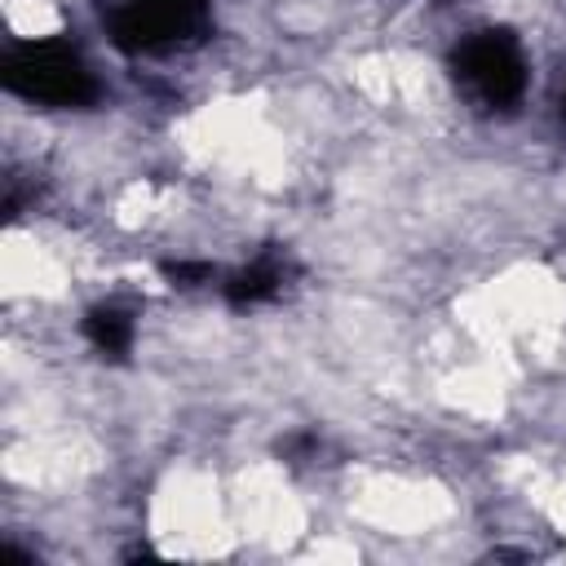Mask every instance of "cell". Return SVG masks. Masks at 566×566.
I'll return each instance as SVG.
<instances>
[{"mask_svg": "<svg viewBox=\"0 0 566 566\" xmlns=\"http://www.w3.org/2000/svg\"><path fill=\"white\" fill-rule=\"evenodd\" d=\"M84 336H88V345H93L97 354L119 358V354H128V345H133V314L119 310V305H97V310H88V318H84Z\"/></svg>", "mask_w": 566, "mask_h": 566, "instance_id": "obj_5", "label": "cell"}, {"mask_svg": "<svg viewBox=\"0 0 566 566\" xmlns=\"http://www.w3.org/2000/svg\"><path fill=\"white\" fill-rule=\"evenodd\" d=\"M283 287H287V261H283V256H256L252 265H243L239 274H230L226 301H230L234 310H252V305L279 301Z\"/></svg>", "mask_w": 566, "mask_h": 566, "instance_id": "obj_4", "label": "cell"}, {"mask_svg": "<svg viewBox=\"0 0 566 566\" xmlns=\"http://www.w3.org/2000/svg\"><path fill=\"white\" fill-rule=\"evenodd\" d=\"M208 27V0H119L111 13V40L128 53L172 49Z\"/></svg>", "mask_w": 566, "mask_h": 566, "instance_id": "obj_3", "label": "cell"}, {"mask_svg": "<svg viewBox=\"0 0 566 566\" xmlns=\"http://www.w3.org/2000/svg\"><path fill=\"white\" fill-rule=\"evenodd\" d=\"M4 88L35 106H88L97 97V80L80 49L66 40H35L18 44L4 57Z\"/></svg>", "mask_w": 566, "mask_h": 566, "instance_id": "obj_1", "label": "cell"}, {"mask_svg": "<svg viewBox=\"0 0 566 566\" xmlns=\"http://www.w3.org/2000/svg\"><path fill=\"white\" fill-rule=\"evenodd\" d=\"M451 66L478 106H513L526 93V53L509 31H478L460 40Z\"/></svg>", "mask_w": 566, "mask_h": 566, "instance_id": "obj_2", "label": "cell"}]
</instances>
